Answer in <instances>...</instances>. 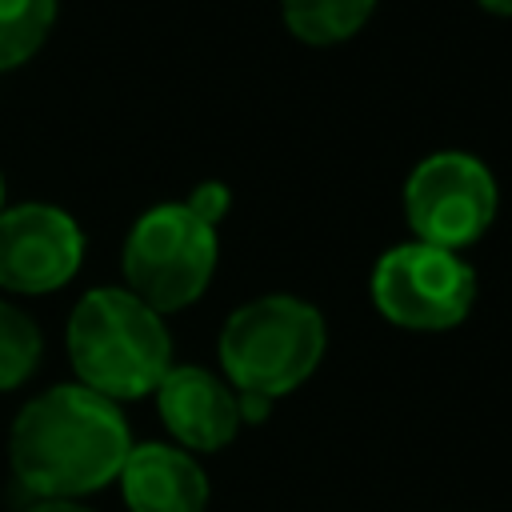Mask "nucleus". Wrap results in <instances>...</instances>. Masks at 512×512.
<instances>
[{"label": "nucleus", "instance_id": "f03ea898", "mask_svg": "<svg viewBox=\"0 0 512 512\" xmlns=\"http://www.w3.org/2000/svg\"><path fill=\"white\" fill-rule=\"evenodd\" d=\"M68 356L84 388L116 404L160 388L172 368V340L160 312L128 288H96L72 308Z\"/></svg>", "mask_w": 512, "mask_h": 512}, {"label": "nucleus", "instance_id": "f8f14e48", "mask_svg": "<svg viewBox=\"0 0 512 512\" xmlns=\"http://www.w3.org/2000/svg\"><path fill=\"white\" fill-rule=\"evenodd\" d=\"M40 360V328L12 304H0V392L32 376Z\"/></svg>", "mask_w": 512, "mask_h": 512}, {"label": "nucleus", "instance_id": "7ed1b4c3", "mask_svg": "<svg viewBox=\"0 0 512 512\" xmlns=\"http://www.w3.org/2000/svg\"><path fill=\"white\" fill-rule=\"evenodd\" d=\"M324 356V320L296 296H260L220 332V364L240 396L276 400L304 384Z\"/></svg>", "mask_w": 512, "mask_h": 512}, {"label": "nucleus", "instance_id": "39448f33", "mask_svg": "<svg viewBox=\"0 0 512 512\" xmlns=\"http://www.w3.org/2000/svg\"><path fill=\"white\" fill-rule=\"evenodd\" d=\"M476 296V276L472 268L432 244H396L380 256L372 272V300L376 308L400 324V328H452L468 316Z\"/></svg>", "mask_w": 512, "mask_h": 512}, {"label": "nucleus", "instance_id": "4468645a", "mask_svg": "<svg viewBox=\"0 0 512 512\" xmlns=\"http://www.w3.org/2000/svg\"><path fill=\"white\" fill-rule=\"evenodd\" d=\"M24 512H92V508H84V504H76V500H36V504L24 508Z\"/></svg>", "mask_w": 512, "mask_h": 512}, {"label": "nucleus", "instance_id": "6e6552de", "mask_svg": "<svg viewBox=\"0 0 512 512\" xmlns=\"http://www.w3.org/2000/svg\"><path fill=\"white\" fill-rule=\"evenodd\" d=\"M156 404L168 432L196 452L224 448L240 428V396L196 364L168 368L156 388Z\"/></svg>", "mask_w": 512, "mask_h": 512}, {"label": "nucleus", "instance_id": "0eeeda50", "mask_svg": "<svg viewBox=\"0 0 512 512\" xmlns=\"http://www.w3.org/2000/svg\"><path fill=\"white\" fill-rule=\"evenodd\" d=\"M84 256L76 220L52 204H16L0 212V288L52 292L72 280Z\"/></svg>", "mask_w": 512, "mask_h": 512}, {"label": "nucleus", "instance_id": "423d86ee", "mask_svg": "<svg viewBox=\"0 0 512 512\" xmlns=\"http://www.w3.org/2000/svg\"><path fill=\"white\" fill-rule=\"evenodd\" d=\"M404 212L420 244L460 248L484 236L496 216V180L468 152H436L416 164L404 188Z\"/></svg>", "mask_w": 512, "mask_h": 512}, {"label": "nucleus", "instance_id": "9b49d317", "mask_svg": "<svg viewBox=\"0 0 512 512\" xmlns=\"http://www.w3.org/2000/svg\"><path fill=\"white\" fill-rule=\"evenodd\" d=\"M56 0H0V72L24 64L48 36Z\"/></svg>", "mask_w": 512, "mask_h": 512}, {"label": "nucleus", "instance_id": "20e7f679", "mask_svg": "<svg viewBox=\"0 0 512 512\" xmlns=\"http://www.w3.org/2000/svg\"><path fill=\"white\" fill-rule=\"evenodd\" d=\"M216 268V232L184 204H160L144 212L124 244L128 292L152 312H176L192 304Z\"/></svg>", "mask_w": 512, "mask_h": 512}, {"label": "nucleus", "instance_id": "2eb2a0df", "mask_svg": "<svg viewBox=\"0 0 512 512\" xmlns=\"http://www.w3.org/2000/svg\"><path fill=\"white\" fill-rule=\"evenodd\" d=\"M480 8H488L496 16H512V0H480Z\"/></svg>", "mask_w": 512, "mask_h": 512}, {"label": "nucleus", "instance_id": "1a4fd4ad", "mask_svg": "<svg viewBox=\"0 0 512 512\" xmlns=\"http://www.w3.org/2000/svg\"><path fill=\"white\" fill-rule=\"evenodd\" d=\"M120 488L132 512H204L208 476L172 444H140L120 468Z\"/></svg>", "mask_w": 512, "mask_h": 512}, {"label": "nucleus", "instance_id": "dca6fc26", "mask_svg": "<svg viewBox=\"0 0 512 512\" xmlns=\"http://www.w3.org/2000/svg\"><path fill=\"white\" fill-rule=\"evenodd\" d=\"M0 196H4V184H0Z\"/></svg>", "mask_w": 512, "mask_h": 512}, {"label": "nucleus", "instance_id": "f257e3e1", "mask_svg": "<svg viewBox=\"0 0 512 512\" xmlns=\"http://www.w3.org/2000/svg\"><path fill=\"white\" fill-rule=\"evenodd\" d=\"M132 452L120 408L84 384H60L28 400L8 436L16 480L40 500H68L120 476Z\"/></svg>", "mask_w": 512, "mask_h": 512}, {"label": "nucleus", "instance_id": "ddd939ff", "mask_svg": "<svg viewBox=\"0 0 512 512\" xmlns=\"http://www.w3.org/2000/svg\"><path fill=\"white\" fill-rule=\"evenodd\" d=\"M196 220H204L208 228L228 212V188L224 184H216V180H208V184H200L192 196H188V204H184Z\"/></svg>", "mask_w": 512, "mask_h": 512}, {"label": "nucleus", "instance_id": "9d476101", "mask_svg": "<svg viewBox=\"0 0 512 512\" xmlns=\"http://www.w3.org/2000/svg\"><path fill=\"white\" fill-rule=\"evenodd\" d=\"M288 28L308 44L348 40L376 8V0H280Z\"/></svg>", "mask_w": 512, "mask_h": 512}]
</instances>
